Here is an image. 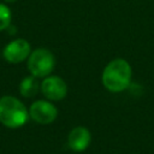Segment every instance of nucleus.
Instances as JSON below:
<instances>
[{
  "label": "nucleus",
  "mask_w": 154,
  "mask_h": 154,
  "mask_svg": "<svg viewBox=\"0 0 154 154\" xmlns=\"http://www.w3.org/2000/svg\"><path fill=\"white\" fill-rule=\"evenodd\" d=\"M132 70L130 64L122 58L111 60L103 69L101 81L103 87L111 93L125 90L131 82Z\"/></svg>",
  "instance_id": "f257e3e1"
},
{
  "label": "nucleus",
  "mask_w": 154,
  "mask_h": 154,
  "mask_svg": "<svg viewBox=\"0 0 154 154\" xmlns=\"http://www.w3.org/2000/svg\"><path fill=\"white\" fill-rule=\"evenodd\" d=\"M29 119V111L24 103L11 95L0 97V123L10 129L23 126Z\"/></svg>",
  "instance_id": "f03ea898"
},
{
  "label": "nucleus",
  "mask_w": 154,
  "mask_h": 154,
  "mask_svg": "<svg viewBox=\"0 0 154 154\" xmlns=\"http://www.w3.org/2000/svg\"><path fill=\"white\" fill-rule=\"evenodd\" d=\"M54 65L55 58L47 48H36L28 58V70L36 78L49 76L54 69Z\"/></svg>",
  "instance_id": "7ed1b4c3"
},
{
  "label": "nucleus",
  "mask_w": 154,
  "mask_h": 154,
  "mask_svg": "<svg viewBox=\"0 0 154 154\" xmlns=\"http://www.w3.org/2000/svg\"><path fill=\"white\" fill-rule=\"evenodd\" d=\"M29 117L42 125L53 123L58 117L57 107L47 100H37L31 103L29 108Z\"/></svg>",
  "instance_id": "20e7f679"
},
{
  "label": "nucleus",
  "mask_w": 154,
  "mask_h": 154,
  "mask_svg": "<svg viewBox=\"0 0 154 154\" xmlns=\"http://www.w3.org/2000/svg\"><path fill=\"white\" fill-rule=\"evenodd\" d=\"M41 91L51 101H60L67 94V84L59 76H47L41 82Z\"/></svg>",
  "instance_id": "39448f33"
},
{
  "label": "nucleus",
  "mask_w": 154,
  "mask_h": 154,
  "mask_svg": "<svg viewBox=\"0 0 154 154\" xmlns=\"http://www.w3.org/2000/svg\"><path fill=\"white\" fill-rule=\"evenodd\" d=\"M30 53H31L30 43L24 38H17L8 42L2 51V55L5 60L11 64H18L24 61L25 59L29 58Z\"/></svg>",
  "instance_id": "423d86ee"
},
{
  "label": "nucleus",
  "mask_w": 154,
  "mask_h": 154,
  "mask_svg": "<svg viewBox=\"0 0 154 154\" xmlns=\"http://www.w3.org/2000/svg\"><path fill=\"white\" fill-rule=\"evenodd\" d=\"M91 141L90 131L84 126L73 128L67 135V146L73 152H83L85 150Z\"/></svg>",
  "instance_id": "0eeeda50"
},
{
  "label": "nucleus",
  "mask_w": 154,
  "mask_h": 154,
  "mask_svg": "<svg viewBox=\"0 0 154 154\" xmlns=\"http://www.w3.org/2000/svg\"><path fill=\"white\" fill-rule=\"evenodd\" d=\"M40 85L41 84H38L37 78L34 77L32 75L28 76V77H24L22 79L20 84H19V93L24 97H32L37 94Z\"/></svg>",
  "instance_id": "6e6552de"
},
{
  "label": "nucleus",
  "mask_w": 154,
  "mask_h": 154,
  "mask_svg": "<svg viewBox=\"0 0 154 154\" xmlns=\"http://www.w3.org/2000/svg\"><path fill=\"white\" fill-rule=\"evenodd\" d=\"M11 19H12V13L10 8L5 4L0 2V31L6 30L10 26Z\"/></svg>",
  "instance_id": "1a4fd4ad"
},
{
  "label": "nucleus",
  "mask_w": 154,
  "mask_h": 154,
  "mask_svg": "<svg viewBox=\"0 0 154 154\" xmlns=\"http://www.w3.org/2000/svg\"><path fill=\"white\" fill-rule=\"evenodd\" d=\"M5 2H14V1H17V0H4Z\"/></svg>",
  "instance_id": "9d476101"
}]
</instances>
